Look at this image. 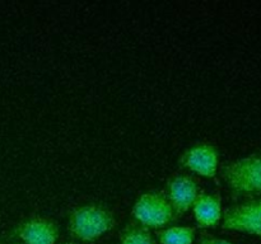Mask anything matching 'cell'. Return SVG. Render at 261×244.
<instances>
[{
	"label": "cell",
	"instance_id": "obj_9",
	"mask_svg": "<svg viewBox=\"0 0 261 244\" xmlns=\"http://www.w3.org/2000/svg\"><path fill=\"white\" fill-rule=\"evenodd\" d=\"M196 231L191 226H170L157 231V238L161 244H193Z\"/></svg>",
	"mask_w": 261,
	"mask_h": 244
},
{
	"label": "cell",
	"instance_id": "obj_2",
	"mask_svg": "<svg viewBox=\"0 0 261 244\" xmlns=\"http://www.w3.org/2000/svg\"><path fill=\"white\" fill-rule=\"evenodd\" d=\"M222 175L234 197L261 193V152L228 162L222 168Z\"/></svg>",
	"mask_w": 261,
	"mask_h": 244
},
{
	"label": "cell",
	"instance_id": "obj_1",
	"mask_svg": "<svg viewBox=\"0 0 261 244\" xmlns=\"http://www.w3.org/2000/svg\"><path fill=\"white\" fill-rule=\"evenodd\" d=\"M116 219L110 208L97 203L82 205L70 211L68 229L71 236L81 241H94L111 231Z\"/></svg>",
	"mask_w": 261,
	"mask_h": 244
},
{
	"label": "cell",
	"instance_id": "obj_10",
	"mask_svg": "<svg viewBox=\"0 0 261 244\" xmlns=\"http://www.w3.org/2000/svg\"><path fill=\"white\" fill-rule=\"evenodd\" d=\"M120 244H157L148 228L140 224H129L120 235Z\"/></svg>",
	"mask_w": 261,
	"mask_h": 244
},
{
	"label": "cell",
	"instance_id": "obj_12",
	"mask_svg": "<svg viewBox=\"0 0 261 244\" xmlns=\"http://www.w3.org/2000/svg\"><path fill=\"white\" fill-rule=\"evenodd\" d=\"M65 244H73V243H65Z\"/></svg>",
	"mask_w": 261,
	"mask_h": 244
},
{
	"label": "cell",
	"instance_id": "obj_7",
	"mask_svg": "<svg viewBox=\"0 0 261 244\" xmlns=\"http://www.w3.org/2000/svg\"><path fill=\"white\" fill-rule=\"evenodd\" d=\"M199 186L190 175H175L167 180L166 185V197L175 212L176 218L191 210L196 197L199 195Z\"/></svg>",
	"mask_w": 261,
	"mask_h": 244
},
{
	"label": "cell",
	"instance_id": "obj_6",
	"mask_svg": "<svg viewBox=\"0 0 261 244\" xmlns=\"http://www.w3.org/2000/svg\"><path fill=\"white\" fill-rule=\"evenodd\" d=\"M180 165L203 178H214L219 167V152L212 144L201 142L193 145L178 160Z\"/></svg>",
	"mask_w": 261,
	"mask_h": 244
},
{
	"label": "cell",
	"instance_id": "obj_3",
	"mask_svg": "<svg viewBox=\"0 0 261 244\" xmlns=\"http://www.w3.org/2000/svg\"><path fill=\"white\" fill-rule=\"evenodd\" d=\"M135 221L148 229H163L176 219L165 192L150 191L138 197L133 206Z\"/></svg>",
	"mask_w": 261,
	"mask_h": 244
},
{
	"label": "cell",
	"instance_id": "obj_11",
	"mask_svg": "<svg viewBox=\"0 0 261 244\" xmlns=\"http://www.w3.org/2000/svg\"><path fill=\"white\" fill-rule=\"evenodd\" d=\"M196 244H233V243L227 240V239L216 238V236L209 235L208 233H203L200 235V238L198 239V243Z\"/></svg>",
	"mask_w": 261,
	"mask_h": 244
},
{
	"label": "cell",
	"instance_id": "obj_4",
	"mask_svg": "<svg viewBox=\"0 0 261 244\" xmlns=\"http://www.w3.org/2000/svg\"><path fill=\"white\" fill-rule=\"evenodd\" d=\"M222 228L261 238V198L227 208L222 215Z\"/></svg>",
	"mask_w": 261,
	"mask_h": 244
},
{
	"label": "cell",
	"instance_id": "obj_8",
	"mask_svg": "<svg viewBox=\"0 0 261 244\" xmlns=\"http://www.w3.org/2000/svg\"><path fill=\"white\" fill-rule=\"evenodd\" d=\"M198 226L203 229L214 228L222 220V200L218 195H211L204 191L199 192L191 207Z\"/></svg>",
	"mask_w": 261,
	"mask_h": 244
},
{
	"label": "cell",
	"instance_id": "obj_5",
	"mask_svg": "<svg viewBox=\"0 0 261 244\" xmlns=\"http://www.w3.org/2000/svg\"><path fill=\"white\" fill-rule=\"evenodd\" d=\"M59 234L60 230L55 221L40 216H32L20 221L10 231V236L23 244H55Z\"/></svg>",
	"mask_w": 261,
	"mask_h": 244
}]
</instances>
